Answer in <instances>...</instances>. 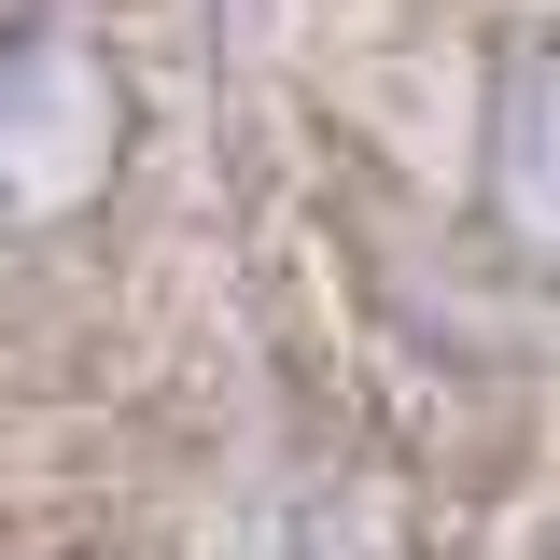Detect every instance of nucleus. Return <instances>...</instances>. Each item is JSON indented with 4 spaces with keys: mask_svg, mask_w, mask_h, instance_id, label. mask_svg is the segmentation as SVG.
Here are the masks:
<instances>
[{
    "mask_svg": "<svg viewBox=\"0 0 560 560\" xmlns=\"http://www.w3.org/2000/svg\"><path fill=\"white\" fill-rule=\"evenodd\" d=\"M504 197L560 238V43H533L504 70Z\"/></svg>",
    "mask_w": 560,
    "mask_h": 560,
    "instance_id": "f257e3e1",
    "label": "nucleus"
}]
</instances>
